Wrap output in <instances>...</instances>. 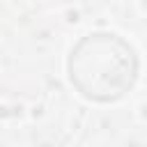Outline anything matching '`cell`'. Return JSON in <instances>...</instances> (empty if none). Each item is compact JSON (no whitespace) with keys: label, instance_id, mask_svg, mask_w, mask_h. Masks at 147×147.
<instances>
[{"label":"cell","instance_id":"1","mask_svg":"<svg viewBox=\"0 0 147 147\" xmlns=\"http://www.w3.org/2000/svg\"><path fill=\"white\" fill-rule=\"evenodd\" d=\"M71 85L90 101L122 99L138 78V57L131 44L113 32L83 37L69 55Z\"/></svg>","mask_w":147,"mask_h":147}]
</instances>
